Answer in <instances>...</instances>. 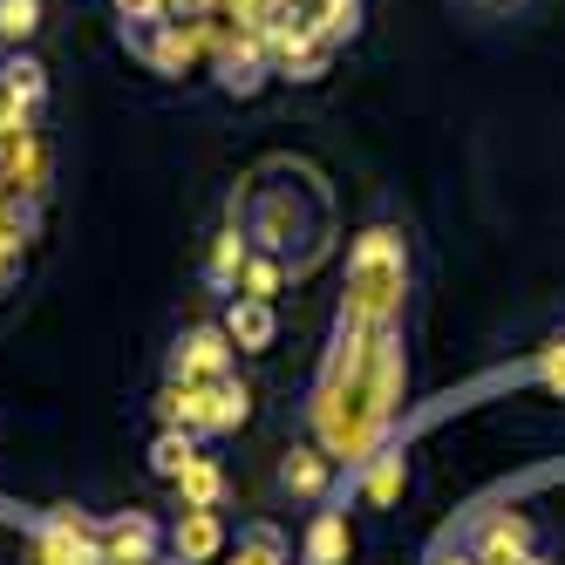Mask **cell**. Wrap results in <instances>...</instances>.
Listing matches in <instances>:
<instances>
[{
    "instance_id": "cell-4",
    "label": "cell",
    "mask_w": 565,
    "mask_h": 565,
    "mask_svg": "<svg viewBox=\"0 0 565 565\" xmlns=\"http://www.w3.org/2000/svg\"><path fill=\"white\" fill-rule=\"evenodd\" d=\"M28 565H103V545L75 511H55L42 532L28 539Z\"/></svg>"
},
{
    "instance_id": "cell-11",
    "label": "cell",
    "mask_w": 565,
    "mask_h": 565,
    "mask_svg": "<svg viewBox=\"0 0 565 565\" xmlns=\"http://www.w3.org/2000/svg\"><path fill=\"white\" fill-rule=\"evenodd\" d=\"M171 483H178V504L184 511H218L225 504V470H218V457H191Z\"/></svg>"
},
{
    "instance_id": "cell-10",
    "label": "cell",
    "mask_w": 565,
    "mask_h": 565,
    "mask_svg": "<svg viewBox=\"0 0 565 565\" xmlns=\"http://www.w3.org/2000/svg\"><path fill=\"white\" fill-rule=\"evenodd\" d=\"M171 552H178V565H212L225 552V518L218 511H178Z\"/></svg>"
},
{
    "instance_id": "cell-19",
    "label": "cell",
    "mask_w": 565,
    "mask_h": 565,
    "mask_svg": "<svg viewBox=\"0 0 565 565\" xmlns=\"http://www.w3.org/2000/svg\"><path fill=\"white\" fill-rule=\"evenodd\" d=\"M279 279H287V266H279V259H246V273H238V294H246V300H279Z\"/></svg>"
},
{
    "instance_id": "cell-6",
    "label": "cell",
    "mask_w": 565,
    "mask_h": 565,
    "mask_svg": "<svg viewBox=\"0 0 565 565\" xmlns=\"http://www.w3.org/2000/svg\"><path fill=\"white\" fill-rule=\"evenodd\" d=\"M130 49L157 68V75H184L198 62V49H205V28H184V21H157L143 34H130Z\"/></svg>"
},
{
    "instance_id": "cell-14",
    "label": "cell",
    "mask_w": 565,
    "mask_h": 565,
    "mask_svg": "<svg viewBox=\"0 0 565 565\" xmlns=\"http://www.w3.org/2000/svg\"><path fill=\"white\" fill-rule=\"evenodd\" d=\"M307 21H313V34L328 49H341V42H354V34H361V0H313Z\"/></svg>"
},
{
    "instance_id": "cell-13",
    "label": "cell",
    "mask_w": 565,
    "mask_h": 565,
    "mask_svg": "<svg viewBox=\"0 0 565 565\" xmlns=\"http://www.w3.org/2000/svg\"><path fill=\"white\" fill-rule=\"evenodd\" d=\"M348 545H354L348 518L341 511H320L313 532H307V565H348Z\"/></svg>"
},
{
    "instance_id": "cell-21",
    "label": "cell",
    "mask_w": 565,
    "mask_h": 565,
    "mask_svg": "<svg viewBox=\"0 0 565 565\" xmlns=\"http://www.w3.org/2000/svg\"><path fill=\"white\" fill-rule=\"evenodd\" d=\"M116 21H124V34H143L157 21H171V0H109Z\"/></svg>"
},
{
    "instance_id": "cell-27",
    "label": "cell",
    "mask_w": 565,
    "mask_h": 565,
    "mask_svg": "<svg viewBox=\"0 0 565 565\" xmlns=\"http://www.w3.org/2000/svg\"><path fill=\"white\" fill-rule=\"evenodd\" d=\"M279 8H307V0H279Z\"/></svg>"
},
{
    "instance_id": "cell-8",
    "label": "cell",
    "mask_w": 565,
    "mask_h": 565,
    "mask_svg": "<svg viewBox=\"0 0 565 565\" xmlns=\"http://www.w3.org/2000/svg\"><path fill=\"white\" fill-rule=\"evenodd\" d=\"M266 75H273V62H266V42H259V34H232V42L218 49V89H225V96H253Z\"/></svg>"
},
{
    "instance_id": "cell-20",
    "label": "cell",
    "mask_w": 565,
    "mask_h": 565,
    "mask_svg": "<svg viewBox=\"0 0 565 565\" xmlns=\"http://www.w3.org/2000/svg\"><path fill=\"white\" fill-rule=\"evenodd\" d=\"M279 558H287L279 532H273V524H253V532L238 539V558H232V565H279Z\"/></svg>"
},
{
    "instance_id": "cell-16",
    "label": "cell",
    "mask_w": 565,
    "mask_h": 565,
    "mask_svg": "<svg viewBox=\"0 0 565 565\" xmlns=\"http://www.w3.org/2000/svg\"><path fill=\"white\" fill-rule=\"evenodd\" d=\"M279 483H287L294 498H320L328 491V450H294L287 463H279Z\"/></svg>"
},
{
    "instance_id": "cell-15",
    "label": "cell",
    "mask_w": 565,
    "mask_h": 565,
    "mask_svg": "<svg viewBox=\"0 0 565 565\" xmlns=\"http://www.w3.org/2000/svg\"><path fill=\"white\" fill-rule=\"evenodd\" d=\"M246 238H238V232H218L212 238V259H205V279H212V287L218 294H238V273H246Z\"/></svg>"
},
{
    "instance_id": "cell-23",
    "label": "cell",
    "mask_w": 565,
    "mask_h": 565,
    "mask_svg": "<svg viewBox=\"0 0 565 565\" xmlns=\"http://www.w3.org/2000/svg\"><path fill=\"white\" fill-rule=\"evenodd\" d=\"M212 8H218V0H171V21H184V28H205V21H212Z\"/></svg>"
},
{
    "instance_id": "cell-24",
    "label": "cell",
    "mask_w": 565,
    "mask_h": 565,
    "mask_svg": "<svg viewBox=\"0 0 565 565\" xmlns=\"http://www.w3.org/2000/svg\"><path fill=\"white\" fill-rule=\"evenodd\" d=\"M470 8H477V14H491V21H498V14H518V8H532V0H470Z\"/></svg>"
},
{
    "instance_id": "cell-9",
    "label": "cell",
    "mask_w": 565,
    "mask_h": 565,
    "mask_svg": "<svg viewBox=\"0 0 565 565\" xmlns=\"http://www.w3.org/2000/svg\"><path fill=\"white\" fill-rule=\"evenodd\" d=\"M218 328L232 334V348H238V354H266V348H273V334H279V313H273V300H246V294H232V307H225Z\"/></svg>"
},
{
    "instance_id": "cell-1",
    "label": "cell",
    "mask_w": 565,
    "mask_h": 565,
    "mask_svg": "<svg viewBox=\"0 0 565 565\" xmlns=\"http://www.w3.org/2000/svg\"><path fill=\"white\" fill-rule=\"evenodd\" d=\"M402 294H409V246H402V232H388V225L361 232L354 246H348L341 320H348V328H395Z\"/></svg>"
},
{
    "instance_id": "cell-18",
    "label": "cell",
    "mask_w": 565,
    "mask_h": 565,
    "mask_svg": "<svg viewBox=\"0 0 565 565\" xmlns=\"http://www.w3.org/2000/svg\"><path fill=\"white\" fill-rule=\"evenodd\" d=\"M191 457H198V436H184V429H164V436L150 443V470L157 477H178Z\"/></svg>"
},
{
    "instance_id": "cell-25",
    "label": "cell",
    "mask_w": 565,
    "mask_h": 565,
    "mask_svg": "<svg viewBox=\"0 0 565 565\" xmlns=\"http://www.w3.org/2000/svg\"><path fill=\"white\" fill-rule=\"evenodd\" d=\"M436 565H477V552H443Z\"/></svg>"
},
{
    "instance_id": "cell-28",
    "label": "cell",
    "mask_w": 565,
    "mask_h": 565,
    "mask_svg": "<svg viewBox=\"0 0 565 565\" xmlns=\"http://www.w3.org/2000/svg\"><path fill=\"white\" fill-rule=\"evenodd\" d=\"M157 565H164V558H157Z\"/></svg>"
},
{
    "instance_id": "cell-12",
    "label": "cell",
    "mask_w": 565,
    "mask_h": 565,
    "mask_svg": "<svg viewBox=\"0 0 565 565\" xmlns=\"http://www.w3.org/2000/svg\"><path fill=\"white\" fill-rule=\"evenodd\" d=\"M402 483H409V463H402V450H375L369 470H361V498H369L375 511L402 498Z\"/></svg>"
},
{
    "instance_id": "cell-5",
    "label": "cell",
    "mask_w": 565,
    "mask_h": 565,
    "mask_svg": "<svg viewBox=\"0 0 565 565\" xmlns=\"http://www.w3.org/2000/svg\"><path fill=\"white\" fill-rule=\"evenodd\" d=\"M96 545H103V565H157L164 524L143 518V511H116V518L103 524V532H96Z\"/></svg>"
},
{
    "instance_id": "cell-17",
    "label": "cell",
    "mask_w": 565,
    "mask_h": 565,
    "mask_svg": "<svg viewBox=\"0 0 565 565\" xmlns=\"http://www.w3.org/2000/svg\"><path fill=\"white\" fill-rule=\"evenodd\" d=\"M42 34V0H0V49H21Z\"/></svg>"
},
{
    "instance_id": "cell-2",
    "label": "cell",
    "mask_w": 565,
    "mask_h": 565,
    "mask_svg": "<svg viewBox=\"0 0 565 565\" xmlns=\"http://www.w3.org/2000/svg\"><path fill=\"white\" fill-rule=\"evenodd\" d=\"M157 409H164V423L184 429V436H232L253 416V388L232 382V375L225 382H171L157 395Z\"/></svg>"
},
{
    "instance_id": "cell-7",
    "label": "cell",
    "mask_w": 565,
    "mask_h": 565,
    "mask_svg": "<svg viewBox=\"0 0 565 565\" xmlns=\"http://www.w3.org/2000/svg\"><path fill=\"white\" fill-rule=\"evenodd\" d=\"M477 565H518V558H532V518L524 511H491L477 524Z\"/></svg>"
},
{
    "instance_id": "cell-22",
    "label": "cell",
    "mask_w": 565,
    "mask_h": 565,
    "mask_svg": "<svg viewBox=\"0 0 565 565\" xmlns=\"http://www.w3.org/2000/svg\"><path fill=\"white\" fill-rule=\"evenodd\" d=\"M539 375H545V388H552V395H565V334H558V341L545 348V361H539Z\"/></svg>"
},
{
    "instance_id": "cell-26",
    "label": "cell",
    "mask_w": 565,
    "mask_h": 565,
    "mask_svg": "<svg viewBox=\"0 0 565 565\" xmlns=\"http://www.w3.org/2000/svg\"><path fill=\"white\" fill-rule=\"evenodd\" d=\"M518 565H545V558H539V552H532V558H518Z\"/></svg>"
},
{
    "instance_id": "cell-3",
    "label": "cell",
    "mask_w": 565,
    "mask_h": 565,
    "mask_svg": "<svg viewBox=\"0 0 565 565\" xmlns=\"http://www.w3.org/2000/svg\"><path fill=\"white\" fill-rule=\"evenodd\" d=\"M232 334L225 328H184L178 334V348H171V382H225L232 375Z\"/></svg>"
}]
</instances>
